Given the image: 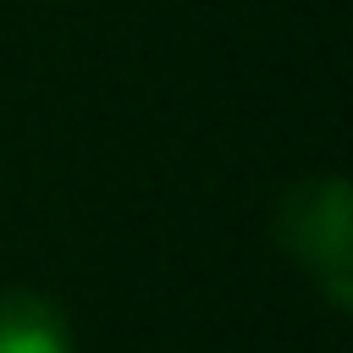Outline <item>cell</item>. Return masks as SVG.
I'll list each match as a JSON object with an SVG mask.
<instances>
[{
	"mask_svg": "<svg viewBox=\"0 0 353 353\" xmlns=\"http://www.w3.org/2000/svg\"><path fill=\"white\" fill-rule=\"evenodd\" d=\"M281 248L325 287V298L342 309L353 292V232H347V188L342 176H309L298 182L276 210Z\"/></svg>",
	"mask_w": 353,
	"mask_h": 353,
	"instance_id": "6da1fadb",
	"label": "cell"
},
{
	"mask_svg": "<svg viewBox=\"0 0 353 353\" xmlns=\"http://www.w3.org/2000/svg\"><path fill=\"white\" fill-rule=\"evenodd\" d=\"M0 353H72L61 309L39 292H0Z\"/></svg>",
	"mask_w": 353,
	"mask_h": 353,
	"instance_id": "7a4b0ae2",
	"label": "cell"
}]
</instances>
